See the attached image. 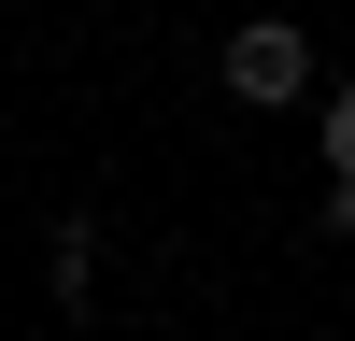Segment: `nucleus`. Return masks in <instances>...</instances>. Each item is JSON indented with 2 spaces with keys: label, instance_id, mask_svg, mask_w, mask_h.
I'll list each match as a JSON object with an SVG mask.
<instances>
[{
  "label": "nucleus",
  "instance_id": "1",
  "mask_svg": "<svg viewBox=\"0 0 355 341\" xmlns=\"http://www.w3.org/2000/svg\"><path fill=\"white\" fill-rule=\"evenodd\" d=\"M299 85H313L299 15H242V28H227V100H256V114H270V100H299Z\"/></svg>",
  "mask_w": 355,
  "mask_h": 341
},
{
  "label": "nucleus",
  "instance_id": "2",
  "mask_svg": "<svg viewBox=\"0 0 355 341\" xmlns=\"http://www.w3.org/2000/svg\"><path fill=\"white\" fill-rule=\"evenodd\" d=\"M327 170H355V85L327 100Z\"/></svg>",
  "mask_w": 355,
  "mask_h": 341
}]
</instances>
